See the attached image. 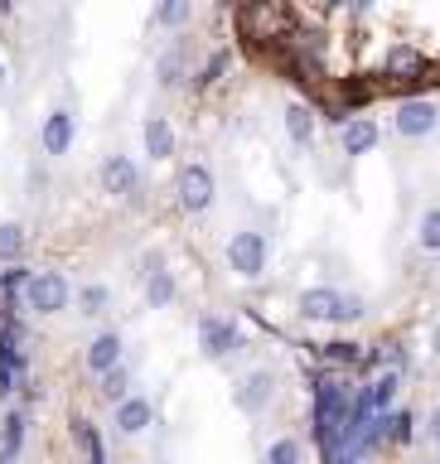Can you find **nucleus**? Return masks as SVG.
I'll list each match as a JSON object with an SVG mask.
<instances>
[{"label":"nucleus","instance_id":"1","mask_svg":"<svg viewBox=\"0 0 440 464\" xmlns=\"http://www.w3.org/2000/svg\"><path fill=\"white\" fill-rule=\"evenodd\" d=\"M223 256H228V271H232V276H242V281H261V276H267V266H271L267 232H257V227H238V232L228 237Z\"/></svg>","mask_w":440,"mask_h":464},{"label":"nucleus","instance_id":"26","mask_svg":"<svg viewBox=\"0 0 440 464\" xmlns=\"http://www.w3.org/2000/svg\"><path fill=\"white\" fill-rule=\"evenodd\" d=\"M421 68H426V58H421L416 49H406V44H397L392 58H387V72H406V78H416Z\"/></svg>","mask_w":440,"mask_h":464},{"label":"nucleus","instance_id":"3","mask_svg":"<svg viewBox=\"0 0 440 464\" xmlns=\"http://www.w3.org/2000/svg\"><path fill=\"white\" fill-rule=\"evenodd\" d=\"M174 203L189 213V218H203L218 203V179L209 165H199V160H189V165H180V174H174Z\"/></svg>","mask_w":440,"mask_h":464},{"label":"nucleus","instance_id":"13","mask_svg":"<svg viewBox=\"0 0 440 464\" xmlns=\"http://www.w3.org/2000/svg\"><path fill=\"white\" fill-rule=\"evenodd\" d=\"M141 140H145V155L155 160V165H165V160H174V126L165 121V116H145L141 121Z\"/></svg>","mask_w":440,"mask_h":464},{"label":"nucleus","instance_id":"23","mask_svg":"<svg viewBox=\"0 0 440 464\" xmlns=\"http://www.w3.org/2000/svg\"><path fill=\"white\" fill-rule=\"evenodd\" d=\"M24 246H29V237H24L20 223H0V261H5V266H15V261L24 256Z\"/></svg>","mask_w":440,"mask_h":464},{"label":"nucleus","instance_id":"30","mask_svg":"<svg viewBox=\"0 0 440 464\" xmlns=\"http://www.w3.org/2000/svg\"><path fill=\"white\" fill-rule=\"evenodd\" d=\"M5 82H10V68H5V58H0V92H5Z\"/></svg>","mask_w":440,"mask_h":464},{"label":"nucleus","instance_id":"2","mask_svg":"<svg viewBox=\"0 0 440 464\" xmlns=\"http://www.w3.org/2000/svg\"><path fill=\"white\" fill-rule=\"evenodd\" d=\"M20 295H24V310L29 314L49 319V314H64L68 304H73V285H68L64 271H34V276H24Z\"/></svg>","mask_w":440,"mask_h":464},{"label":"nucleus","instance_id":"5","mask_svg":"<svg viewBox=\"0 0 440 464\" xmlns=\"http://www.w3.org/2000/svg\"><path fill=\"white\" fill-rule=\"evenodd\" d=\"M276 397H281V387H276L271 368H247L238 377V387H232V401H238L242 416H267Z\"/></svg>","mask_w":440,"mask_h":464},{"label":"nucleus","instance_id":"20","mask_svg":"<svg viewBox=\"0 0 440 464\" xmlns=\"http://www.w3.org/2000/svg\"><path fill=\"white\" fill-rule=\"evenodd\" d=\"M73 440L83 445V455H87V464H107V445H102V435L93 430V420H73Z\"/></svg>","mask_w":440,"mask_h":464},{"label":"nucleus","instance_id":"4","mask_svg":"<svg viewBox=\"0 0 440 464\" xmlns=\"http://www.w3.org/2000/svg\"><path fill=\"white\" fill-rule=\"evenodd\" d=\"M392 130H397L402 140H426L440 130V102L435 97H406L397 102V111H392Z\"/></svg>","mask_w":440,"mask_h":464},{"label":"nucleus","instance_id":"6","mask_svg":"<svg viewBox=\"0 0 440 464\" xmlns=\"http://www.w3.org/2000/svg\"><path fill=\"white\" fill-rule=\"evenodd\" d=\"M97 184H102V194H112L122 203L141 198V188H145V179H141V169H136V160H131V155H107V160H102V165H97Z\"/></svg>","mask_w":440,"mask_h":464},{"label":"nucleus","instance_id":"21","mask_svg":"<svg viewBox=\"0 0 440 464\" xmlns=\"http://www.w3.org/2000/svg\"><path fill=\"white\" fill-rule=\"evenodd\" d=\"M97 392H102L112 406H122V401L131 397V368H126V362H122V368H112L107 377H97Z\"/></svg>","mask_w":440,"mask_h":464},{"label":"nucleus","instance_id":"28","mask_svg":"<svg viewBox=\"0 0 440 464\" xmlns=\"http://www.w3.org/2000/svg\"><path fill=\"white\" fill-rule=\"evenodd\" d=\"M363 314H368V300L354 295V290H344V324H358Z\"/></svg>","mask_w":440,"mask_h":464},{"label":"nucleus","instance_id":"29","mask_svg":"<svg viewBox=\"0 0 440 464\" xmlns=\"http://www.w3.org/2000/svg\"><path fill=\"white\" fill-rule=\"evenodd\" d=\"M421 435H426V440L440 450V401H435L431 411H426V420H421Z\"/></svg>","mask_w":440,"mask_h":464},{"label":"nucleus","instance_id":"31","mask_svg":"<svg viewBox=\"0 0 440 464\" xmlns=\"http://www.w3.org/2000/svg\"><path fill=\"white\" fill-rule=\"evenodd\" d=\"M431 353L440 358V324H435V334H431Z\"/></svg>","mask_w":440,"mask_h":464},{"label":"nucleus","instance_id":"22","mask_svg":"<svg viewBox=\"0 0 440 464\" xmlns=\"http://www.w3.org/2000/svg\"><path fill=\"white\" fill-rule=\"evenodd\" d=\"M189 20H194V5H189V0H160L155 5V24L160 29H184Z\"/></svg>","mask_w":440,"mask_h":464},{"label":"nucleus","instance_id":"17","mask_svg":"<svg viewBox=\"0 0 440 464\" xmlns=\"http://www.w3.org/2000/svg\"><path fill=\"white\" fill-rule=\"evenodd\" d=\"M73 304H78V314L83 319H97V314H107L112 310V290L102 285V281H87L73 290Z\"/></svg>","mask_w":440,"mask_h":464},{"label":"nucleus","instance_id":"7","mask_svg":"<svg viewBox=\"0 0 440 464\" xmlns=\"http://www.w3.org/2000/svg\"><path fill=\"white\" fill-rule=\"evenodd\" d=\"M296 314L305 324H344V290L334 285H310L296 295Z\"/></svg>","mask_w":440,"mask_h":464},{"label":"nucleus","instance_id":"24","mask_svg":"<svg viewBox=\"0 0 440 464\" xmlns=\"http://www.w3.org/2000/svg\"><path fill=\"white\" fill-rule=\"evenodd\" d=\"M416 246L421 252H440V208H426L416 218Z\"/></svg>","mask_w":440,"mask_h":464},{"label":"nucleus","instance_id":"12","mask_svg":"<svg viewBox=\"0 0 440 464\" xmlns=\"http://www.w3.org/2000/svg\"><path fill=\"white\" fill-rule=\"evenodd\" d=\"M112 420H116V430H122V435H145L155 426V401L145 397V392H131V397L116 406Z\"/></svg>","mask_w":440,"mask_h":464},{"label":"nucleus","instance_id":"14","mask_svg":"<svg viewBox=\"0 0 440 464\" xmlns=\"http://www.w3.org/2000/svg\"><path fill=\"white\" fill-rule=\"evenodd\" d=\"M281 126H286L290 145H300V150H310V145H315V111L305 107V102H286Z\"/></svg>","mask_w":440,"mask_h":464},{"label":"nucleus","instance_id":"8","mask_svg":"<svg viewBox=\"0 0 440 464\" xmlns=\"http://www.w3.org/2000/svg\"><path fill=\"white\" fill-rule=\"evenodd\" d=\"M238 348H242V329L232 324L228 314H203V319H199V353H203V358H218V362H223V358L238 353Z\"/></svg>","mask_w":440,"mask_h":464},{"label":"nucleus","instance_id":"15","mask_svg":"<svg viewBox=\"0 0 440 464\" xmlns=\"http://www.w3.org/2000/svg\"><path fill=\"white\" fill-rule=\"evenodd\" d=\"M141 295H145V304H151V310H170V304L180 300V281H174L170 266H160V271H151V276L141 281Z\"/></svg>","mask_w":440,"mask_h":464},{"label":"nucleus","instance_id":"16","mask_svg":"<svg viewBox=\"0 0 440 464\" xmlns=\"http://www.w3.org/2000/svg\"><path fill=\"white\" fill-rule=\"evenodd\" d=\"M397 387H402V372L397 368H387V372H377L373 382H368V406H373V416H392V406H397Z\"/></svg>","mask_w":440,"mask_h":464},{"label":"nucleus","instance_id":"18","mask_svg":"<svg viewBox=\"0 0 440 464\" xmlns=\"http://www.w3.org/2000/svg\"><path fill=\"white\" fill-rule=\"evenodd\" d=\"M184 78H189V53L184 49H165L160 63H155V82L160 87H180Z\"/></svg>","mask_w":440,"mask_h":464},{"label":"nucleus","instance_id":"9","mask_svg":"<svg viewBox=\"0 0 440 464\" xmlns=\"http://www.w3.org/2000/svg\"><path fill=\"white\" fill-rule=\"evenodd\" d=\"M73 140H78V116H73L68 107H54L39 126V150L49 160H64L73 150Z\"/></svg>","mask_w":440,"mask_h":464},{"label":"nucleus","instance_id":"10","mask_svg":"<svg viewBox=\"0 0 440 464\" xmlns=\"http://www.w3.org/2000/svg\"><path fill=\"white\" fill-rule=\"evenodd\" d=\"M122 362H126V339L116 329H102L97 339L83 348V368L93 377H107L112 368H122Z\"/></svg>","mask_w":440,"mask_h":464},{"label":"nucleus","instance_id":"25","mask_svg":"<svg viewBox=\"0 0 440 464\" xmlns=\"http://www.w3.org/2000/svg\"><path fill=\"white\" fill-rule=\"evenodd\" d=\"M20 445H24V411H5V420H0V450L20 455Z\"/></svg>","mask_w":440,"mask_h":464},{"label":"nucleus","instance_id":"32","mask_svg":"<svg viewBox=\"0 0 440 464\" xmlns=\"http://www.w3.org/2000/svg\"><path fill=\"white\" fill-rule=\"evenodd\" d=\"M15 459H20V455H10V450H0V464H15Z\"/></svg>","mask_w":440,"mask_h":464},{"label":"nucleus","instance_id":"33","mask_svg":"<svg viewBox=\"0 0 440 464\" xmlns=\"http://www.w3.org/2000/svg\"><path fill=\"white\" fill-rule=\"evenodd\" d=\"M431 464H440V450H435V459H431Z\"/></svg>","mask_w":440,"mask_h":464},{"label":"nucleus","instance_id":"19","mask_svg":"<svg viewBox=\"0 0 440 464\" xmlns=\"http://www.w3.org/2000/svg\"><path fill=\"white\" fill-rule=\"evenodd\" d=\"M261 464H305V440L300 435H276L267 445V455H261Z\"/></svg>","mask_w":440,"mask_h":464},{"label":"nucleus","instance_id":"11","mask_svg":"<svg viewBox=\"0 0 440 464\" xmlns=\"http://www.w3.org/2000/svg\"><path fill=\"white\" fill-rule=\"evenodd\" d=\"M377 140H383V126H377V116H354L344 130H339V145L348 160H363L377 150Z\"/></svg>","mask_w":440,"mask_h":464},{"label":"nucleus","instance_id":"27","mask_svg":"<svg viewBox=\"0 0 440 464\" xmlns=\"http://www.w3.org/2000/svg\"><path fill=\"white\" fill-rule=\"evenodd\" d=\"M416 426H421V420L412 411H392V445H412L416 440Z\"/></svg>","mask_w":440,"mask_h":464}]
</instances>
